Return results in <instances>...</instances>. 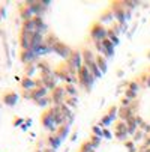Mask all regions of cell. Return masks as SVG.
Segmentation results:
<instances>
[{
    "instance_id": "cell-1",
    "label": "cell",
    "mask_w": 150,
    "mask_h": 152,
    "mask_svg": "<svg viewBox=\"0 0 150 152\" xmlns=\"http://www.w3.org/2000/svg\"><path fill=\"white\" fill-rule=\"evenodd\" d=\"M78 74H80V80H81L83 86H84V88H87V89H90L92 84H93V81H95V77H93V74L89 71V68H87V66H81L80 71H78Z\"/></svg>"
},
{
    "instance_id": "cell-2",
    "label": "cell",
    "mask_w": 150,
    "mask_h": 152,
    "mask_svg": "<svg viewBox=\"0 0 150 152\" xmlns=\"http://www.w3.org/2000/svg\"><path fill=\"white\" fill-rule=\"evenodd\" d=\"M92 36L96 39V41H105L107 39V36H108V32H107L102 26H95L93 27V30H92Z\"/></svg>"
},
{
    "instance_id": "cell-3",
    "label": "cell",
    "mask_w": 150,
    "mask_h": 152,
    "mask_svg": "<svg viewBox=\"0 0 150 152\" xmlns=\"http://www.w3.org/2000/svg\"><path fill=\"white\" fill-rule=\"evenodd\" d=\"M53 51L60 54L62 57H69L71 56V50L65 45V44H62V42H57V44L53 47Z\"/></svg>"
},
{
    "instance_id": "cell-4",
    "label": "cell",
    "mask_w": 150,
    "mask_h": 152,
    "mask_svg": "<svg viewBox=\"0 0 150 152\" xmlns=\"http://www.w3.org/2000/svg\"><path fill=\"white\" fill-rule=\"evenodd\" d=\"M48 89L45 88V86H41L39 89H33L32 91V98L35 99V101H39V99H42V98H47V92Z\"/></svg>"
},
{
    "instance_id": "cell-5",
    "label": "cell",
    "mask_w": 150,
    "mask_h": 152,
    "mask_svg": "<svg viewBox=\"0 0 150 152\" xmlns=\"http://www.w3.org/2000/svg\"><path fill=\"white\" fill-rule=\"evenodd\" d=\"M42 122H44V125H45L47 129H51V131H54V129H56V121H54V116L51 115V112H48V113L44 116Z\"/></svg>"
},
{
    "instance_id": "cell-6",
    "label": "cell",
    "mask_w": 150,
    "mask_h": 152,
    "mask_svg": "<svg viewBox=\"0 0 150 152\" xmlns=\"http://www.w3.org/2000/svg\"><path fill=\"white\" fill-rule=\"evenodd\" d=\"M65 89H62V88H57L54 92H53V96H51V101L56 102V104H63V95H65Z\"/></svg>"
},
{
    "instance_id": "cell-7",
    "label": "cell",
    "mask_w": 150,
    "mask_h": 152,
    "mask_svg": "<svg viewBox=\"0 0 150 152\" xmlns=\"http://www.w3.org/2000/svg\"><path fill=\"white\" fill-rule=\"evenodd\" d=\"M69 65H71L72 68H75V69L80 71V68L83 66V65H81V56H80V53L72 54V57L69 59Z\"/></svg>"
},
{
    "instance_id": "cell-8",
    "label": "cell",
    "mask_w": 150,
    "mask_h": 152,
    "mask_svg": "<svg viewBox=\"0 0 150 152\" xmlns=\"http://www.w3.org/2000/svg\"><path fill=\"white\" fill-rule=\"evenodd\" d=\"M36 57H38V56H36V54H35V51H32V50H24V51H23V54H21V60L26 62V63L33 62Z\"/></svg>"
},
{
    "instance_id": "cell-9",
    "label": "cell",
    "mask_w": 150,
    "mask_h": 152,
    "mask_svg": "<svg viewBox=\"0 0 150 152\" xmlns=\"http://www.w3.org/2000/svg\"><path fill=\"white\" fill-rule=\"evenodd\" d=\"M119 116H120L125 122H128L129 119H132V108H129V107H122Z\"/></svg>"
},
{
    "instance_id": "cell-10",
    "label": "cell",
    "mask_w": 150,
    "mask_h": 152,
    "mask_svg": "<svg viewBox=\"0 0 150 152\" xmlns=\"http://www.w3.org/2000/svg\"><path fill=\"white\" fill-rule=\"evenodd\" d=\"M102 45H104V48L107 50V57H111L113 54H114V44L110 41V39H105V41H102Z\"/></svg>"
},
{
    "instance_id": "cell-11",
    "label": "cell",
    "mask_w": 150,
    "mask_h": 152,
    "mask_svg": "<svg viewBox=\"0 0 150 152\" xmlns=\"http://www.w3.org/2000/svg\"><path fill=\"white\" fill-rule=\"evenodd\" d=\"M21 84H23V88H24V89H27V91H33V88L36 86V81H35V80H32L30 77H26Z\"/></svg>"
},
{
    "instance_id": "cell-12",
    "label": "cell",
    "mask_w": 150,
    "mask_h": 152,
    "mask_svg": "<svg viewBox=\"0 0 150 152\" xmlns=\"http://www.w3.org/2000/svg\"><path fill=\"white\" fill-rule=\"evenodd\" d=\"M17 95L15 94H8V95H5V98H3V102L5 104H8V105H14L15 102H17Z\"/></svg>"
},
{
    "instance_id": "cell-13",
    "label": "cell",
    "mask_w": 150,
    "mask_h": 152,
    "mask_svg": "<svg viewBox=\"0 0 150 152\" xmlns=\"http://www.w3.org/2000/svg\"><path fill=\"white\" fill-rule=\"evenodd\" d=\"M96 65H98V68H101V72H105L107 71V60L102 56H98L96 57Z\"/></svg>"
},
{
    "instance_id": "cell-14",
    "label": "cell",
    "mask_w": 150,
    "mask_h": 152,
    "mask_svg": "<svg viewBox=\"0 0 150 152\" xmlns=\"http://www.w3.org/2000/svg\"><path fill=\"white\" fill-rule=\"evenodd\" d=\"M83 57H84V62H86V63H89V62H95V60H96V59L93 57V53H92L90 50H84Z\"/></svg>"
},
{
    "instance_id": "cell-15",
    "label": "cell",
    "mask_w": 150,
    "mask_h": 152,
    "mask_svg": "<svg viewBox=\"0 0 150 152\" xmlns=\"http://www.w3.org/2000/svg\"><path fill=\"white\" fill-rule=\"evenodd\" d=\"M21 17L24 18V21H27V20H32V11H30L29 8L21 9Z\"/></svg>"
},
{
    "instance_id": "cell-16",
    "label": "cell",
    "mask_w": 150,
    "mask_h": 152,
    "mask_svg": "<svg viewBox=\"0 0 150 152\" xmlns=\"http://www.w3.org/2000/svg\"><path fill=\"white\" fill-rule=\"evenodd\" d=\"M60 137L59 136H53V137H50V145L53 146V148H57L59 145H60Z\"/></svg>"
},
{
    "instance_id": "cell-17",
    "label": "cell",
    "mask_w": 150,
    "mask_h": 152,
    "mask_svg": "<svg viewBox=\"0 0 150 152\" xmlns=\"http://www.w3.org/2000/svg\"><path fill=\"white\" fill-rule=\"evenodd\" d=\"M108 39L113 42L114 45H117V44H119V38H117V36H116V33H114V32H111V30H108Z\"/></svg>"
},
{
    "instance_id": "cell-18",
    "label": "cell",
    "mask_w": 150,
    "mask_h": 152,
    "mask_svg": "<svg viewBox=\"0 0 150 152\" xmlns=\"http://www.w3.org/2000/svg\"><path fill=\"white\" fill-rule=\"evenodd\" d=\"M116 17H117V20L120 21V23H123V21H125V14H123L120 9H117V11H116Z\"/></svg>"
},
{
    "instance_id": "cell-19",
    "label": "cell",
    "mask_w": 150,
    "mask_h": 152,
    "mask_svg": "<svg viewBox=\"0 0 150 152\" xmlns=\"http://www.w3.org/2000/svg\"><path fill=\"white\" fill-rule=\"evenodd\" d=\"M66 91H68V94H69L71 96H75V95H77V89L74 88V86H71V84L66 88Z\"/></svg>"
},
{
    "instance_id": "cell-20",
    "label": "cell",
    "mask_w": 150,
    "mask_h": 152,
    "mask_svg": "<svg viewBox=\"0 0 150 152\" xmlns=\"http://www.w3.org/2000/svg\"><path fill=\"white\" fill-rule=\"evenodd\" d=\"M68 131H69V126H63V129L59 133V137L60 139H65V136L68 134Z\"/></svg>"
},
{
    "instance_id": "cell-21",
    "label": "cell",
    "mask_w": 150,
    "mask_h": 152,
    "mask_svg": "<svg viewBox=\"0 0 150 152\" xmlns=\"http://www.w3.org/2000/svg\"><path fill=\"white\" fill-rule=\"evenodd\" d=\"M47 104H50V99H48V98H42V99L38 101V105H41V107H44V105H47Z\"/></svg>"
},
{
    "instance_id": "cell-22",
    "label": "cell",
    "mask_w": 150,
    "mask_h": 152,
    "mask_svg": "<svg viewBox=\"0 0 150 152\" xmlns=\"http://www.w3.org/2000/svg\"><path fill=\"white\" fill-rule=\"evenodd\" d=\"M93 131H95V134H96L98 137H102V129H101L99 126H93Z\"/></svg>"
},
{
    "instance_id": "cell-23",
    "label": "cell",
    "mask_w": 150,
    "mask_h": 152,
    "mask_svg": "<svg viewBox=\"0 0 150 152\" xmlns=\"http://www.w3.org/2000/svg\"><path fill=\"white\" fill-rule=\"evenodd\" d=\"M33 72H35V66H33V65H30L29 69H26V74H27V77H30Z\"/></svg>"
},
{
    "instance_id": "cell-24",
    "label": "cell",
    "mask_w": 150,
    "mask_h": 152,
    "mask_svg": "<svg viewBox=\"0 0 150 152\" xmlns=\"http://www.w3.org/2000/svg\"><path fill=\"white\" fill-rule=\"evenodd\" d=\"M99 143H101V137H98V136H95V137H93V142H92V145H93V146L96 148V146H98Z\"/></svg>"
},
{
    "instance_id": "cell-25",
    "label": "cell",
    "mask_w": 150,
    "mask_h": 152,
    "mask_svg": "<svg viewBox=\"0 0 150 152\" xmlns=\"http://www.w3.org/2000/svg\"><path fill=\"white\" fill-rule=\"evenodd\" d=\"M110 18L113 20V14H111V12H108L107 15H104V17H102V21H110Z\"/></svg>"
},
{
    "instance_id": "cell-26",
    "label": "cell",
    "mask_w": 150,
    "mask_h": 152,
    "mask_svg": "<svg viewBox=\"0 0 150 152\" xmlns=\"http://www.w3.org/2000/svg\"><path fill=\"white\" fill-rule=\"evenodd\" d=\"M111 121H113V119H111L110 116H107V118H104V121H102V124H104V125H108V124H110Z\"/></svg>"
},
{
    "instance_id": "cell-27",
    "label": "cell",
    "mask_w": 150,
    "mask_h": 152,
    "mask_svg": "<svg viewBox=\"0 0 150 152\" xmlns=\"http://www.w3.org/2000/svg\"><path fill=\"white\" fill-rule=\"evenodd\" d=\"M135 95H137V92H132V91H128V94H126L128 98H134Z\"/></svg>"
},
{
    "instance_id": "cell-28",
    "label": "cell",
    "mask_w": 150,
    "mask_h": 152,
    "mask_svg": "<svg viewBox=\"0 0 150 152\" xmlns=\"http://www.w3.org/2000/svg\"><path fill=\"white\" fill-rule=\"evenodd\" d=\"M68 104H69L71 107H75V105H77V98H75V99H74V98H72V99H69V101H68Z\"/></svg>"
},
{
    "instance_id": "cell-29",
    "label": "cell",
    "mask_w": 150,
    "mask_h": 152,
    "mask_svg": "<svg viewBox=\"0 0 150 152\" xmlns=\"http://www.w3.org/2000/svg\"><path fill=\"white\" fill-rule=\"evenodd\" d=\"M116 136H117V139H120V140H123V139L126 137V133H116Z\"/></svg>"
},
{
    "instance_id": "cell-30",
    "label": "cell",
    "mask_w": 150,
    "mask_h": 152,
    "mask_svg": "<svg viewBox=\"0 0 150 152\" xmlns=\"http://www.w3.org/2000/svg\"><path fill=\"white\" fill-rule=\"evenodd\" d=\"M122 105H123V107H129V99H128V98L123 99V101H122Z\"/></svg>"
},
{
    "instance_id": "cell-31",
    "label": "cell",
    "mask_w": 150,
    "mask_h": 152,
    "mask_svg": "<svg viewBox=\"0 0 150 152\" xmlns=\"http://www.w3.org/2000/svg\"><path fill=\"white\" fill-rule=\"evenodd\" d=\"M141 126H143V129H144V131H147V133H150V126H149V125H146V124H143Z\"/></svg>"
},
{
    "instance_id": "cell-32",
    "label": "cell",
    "mask_w": 150,
    "mask_h": 152,
    "mask_svg": "<svg viewBox=\"0 0 150 152\" xmlns=\"http://www.w3.org/2000/svg\"><path fill=\"white\" fill-rule=\"evenodd\" d=\"M126 146H128V148H129V149L134 152V145H132V142H128V143H126Z\"/></svg>"
},
{
    "instance_id": "cell-33",
    "label": "cell",
    "mask_w": 150,
    "mask_h": 152,
    "mask_svg": "<svg viewBox=\"0 0 150 152\" xmlns=\"http://www.w3.org/2000/svg\"><path fill=\"white\" fill-rule=\"evenodd\" d=\"M141 136H143V133H137V134L134 136V142H135V139H140Z\"/></svg>"
},
{
    "instance_id": "cell-34",
    "label": "cell",
    "mask_w": 150,
    "mask_h": 152,
    "mask_svg": "<svg viewBox=\"0 0 150 152\" xmlns=\"http://www.w3.org/2000/svg\"><path fill=\"white\" fill-rule=\"evenodd\" d=\"M146 145H150V139H146Z\"/></svg>"
},
{
    "instance_id": "cell-35",
    "label": "cell",
    "mask_w": 150,
    "mask_h": 152,
    "mask_svg": "<svg viewBox=\"0 0 150 152\" xmlns=\"http://www.w3.org/2000/svg\"><path fill=\"white\" fill-rule=\"evenodd\" d=\"M147 86H150V78H149V83H147Z\"/></svg>"
},
{
    "instance_id": "cell-36",
    "label": "cell",
    "mask_w": 150,
    "mask_h": 152,
    "mask_svg": "<svg viewBox=\"0 0 150 152\" xmlns=\"http://www.w3.org/2000/svg\"><path fill=\"white\" fill-rule=\"evenodd\" d=\"M147 152H150V149H147Z\"/></svg>"
}]
</instances>
